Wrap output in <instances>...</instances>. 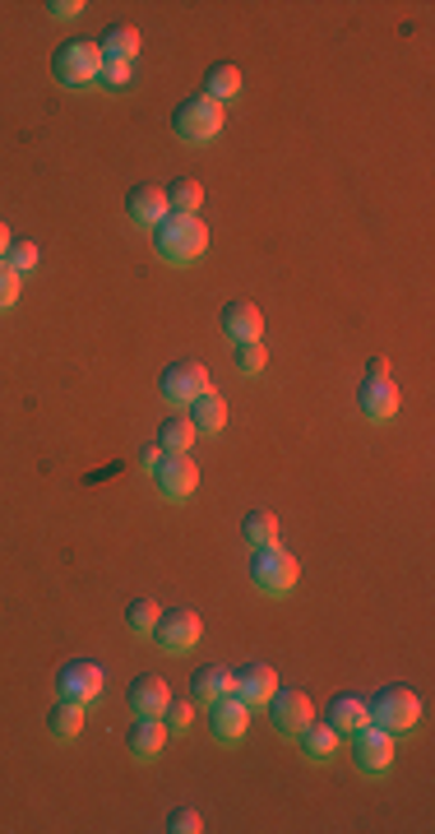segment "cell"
<instances>
[{"mask_svg":"<svg viewBox=\"0 0 435 834\" xmlns=\"http://www.w3.org/2000/svg\"><path fill=\"white\" fill-rule=\"evenodd\" d=\"M208 247V228L200 223V214H167L158 228H153V251L167 265H190L200 260Z\"/></svg>","mask_w":435,"mask_h":834,"instance_id":"1","label":"cell"},{"mask_svg":"<svg viewBox=\"0 0 435 834\" xmlns=\"http://www.w3.org/2000/svg\"><path fill=\"white\" fill-rule=\"evenodd\" d=\"M367 719L385 733H412L422 723V695L412 686H380L367 700Z\"/></svg>","mask_w":435,"mask_h":834,"instance_id":"2","label":"cell"},{"mask_svg":"<svg viewBox=\"0 0 435 834\" xmlns=\"http://www.w3.org/2000/svg\"><path fill=\"white\" fill-rule=\"evenodd\" d=\"M222 108L214 98H204V93H190L181 98L177 108H171V135L181 139V144H208V139H218L222 135Z\"/></svg>","mask_w":435,"mask_h":834,"instance_id":"3","label":"cell"},{"mask_svg":"<svg viewBox=\"0 0 435 834\" xmlns=\"http://www.w3.org/2000/svg\"><path fill=\"white\" fill-rule=\"evenodd\" d=\"M98 70H102V51L89 38H69L56 47V56H51V75H56V84H65V89H93Z\"/></svg>","mask_w":435,"mask_h":834,"instance_id":"4","label":"cell"},{"mask_svg":"<svg viewBox=\"0 0 435 834\" xmlns=\"http://www.w3.org/2000/svg\"><path fill=\"white\" fill-rule=\"evenodd\" d=\"M302 580V566H297V556L283 552L278 543L269 547H255L251 552V584L259 589V594H273V598H283L292 594V584Z\"/></svg>","mask_w":435,"mask_h":834,"instance_id":"5","label":"cell"},{"mask_svg":"<svg viewBox=\"0 0 435 834\" xmlns=\"http://www.w3.org/2000/svg\"><path fill=\"white\" fill-rule=\"evenodd\" d=\"M200 635H204V621H200V612H190V607H163V617H158V626H153V645H158L163 654H171V658H181V654H190L200 645Z\"/></svg>","mask_w":435,"mask_h":834,"instance_id":"6","label":"cell"},{"mask_svg":"<svg viewBox=\"0 0 435 834\" xmlns=\"http://www.w3.org/2000/svg\"><path fill=\"white\" fill-rule=\"evenodd\" d=\"M208 390V367L200 357H177V362H167L163 376H158V394L167 399L171 408H185L195 394Z\"/></svg>","mask_w":435,"mask_h":834,"instance_id":"7","label":"cell"},{"mask_svg":"<svg viewBox=\"0 0 435 834\" xmlns=\"http://www.w3.org/2000/svg\"><path fill=\"white\" fill-rule=\"evenodd\" d=\"M265 705H269L273 733H283V737H297L302 728L316 719V705H310V695H306L302 686H278Z\"/></svg>","mask_w":435,"mask_h":834,"instance_id":"8","label":"cell"},{"mask_svg":"<svg viewBox=\"0 0 435 834\" xmlns=\"http://www.w3.org/2000/svg\"><path fill=\"white\" fill-rule=\"evenodd\" d=\"M102 686H107V672H102L93 658H69L56 672V695L61 700H79V705H93Z\"/></svg>","mask_w":435,"mask_h":834,"instance_id":"9","label":"cell"},{"mask_svg":"<svg viewBox=\"0 0 435 834\" xmlns=\"http://www.w3.org/2000/svg\"><path fill=\"white\" fill-rule=\"evenodd\" d=\"M353 764L361 774H385L389 764H394V733H385V728H357L353 733Z\"/></svg>","mask_w":435,"mask_h":834,"instance_id":"10","label":"cell"},{"mask_svg":"<svg viewBox=\"0 0 435 834\" xmlns=\"http://www.w3.org/2000/svg\"><path fill=\"white\" fill-rule=\"evenodd\" d=\"M153 486L163 501H190L200 486V468L190 455H163V464L153 468Z\"/></svg>","mask_w":435,"mask_h":834,"instance_id":"11","label":"cell"},{"mask_svg":"<svg viewBox=\"0 0 435 834\" xmlns=\"http://www.w3.org/2000/svg\"><path fill=\"white\" fill-rule=\"evenodd\" d=\"M208 709V733H214L218 742H241L246 737V728H251V705L246 700H236V695H218L214 705H204Z\"/></svg>","mask_w":435,"mask_h":834,"instance_id":"12","label":"cell"},{"mask_svg":"<svg viewBox=\"0 0 435 834\" xmlns=\"http://www.w3.org/2000/svg\"><path fill=\"white\" fill-rule=\"evenodd\" d=\"M171 700V691L158 672H139L130 677V686H126V705H130V715L135 719H163V709Z\"/></svg>","mask_w":435,"mask_h":834,"instance_id":"13","label":"cell"},{"mask_svg":"<svg viewBox=\"0 0 435 834\" xmlns=\"http://www.w3.org/2000/svg\"><path fill=\"white\" fill-rule=\"evenodd\" d=\"M185 417H190V427H195V437H218V431L228 427V399L208 386L204 394H195L185 404Z\"/></svg>","mask_w":435,"mask_h":834,"instance_id":"14","label":"cell"},{"mask_svg":"<svg viewBox=\"0 0 435 834\" xmlns=\"http://www.w3.org/2000/svg\"><path fill=\"white\" fill-rule=\"evenodd\" d=\"M273 691H278V672L269 664H246V668L232 672V695H236V700H246L251 709L265 705Z\"/></svg>","mask_w":435,"mask_h":834,"instance_id":"15","label":"cell"},{"mask_svg":"<svg viewBox=\"0 0 435 834\" xmlns=\"http://www.w3.org/2000/svg\"><path fill=\"white\" fill-rule=\"evenodd\" d=\"M218 325H222V334H228L232 343L265 339V316H259V306H251V302H228V306H222V316H218Z\"/></svg>","mask_w":435,"mask_h":834,"instance_id":"16","label":"cell"},{"mask_svg":"<svg viewBox=\"0 0 435 834\" xmlns=\"http://www.w3.org/2000/svg\"><path fill=\"white\" fill-rule=\"evenodd\" d=\"M357 408H361V417H371V422H389L398 413V386L394 380H361Z\"/></svg>","mask_w":435,"mask_h":834,"instance_id":"17","label":"cell"},{"mask_svg":"<svg viewBox=\"0 0 435 834\" xmlns=\"http://www.w3.org/2000/svg\"><path fill=\"white\" fill-rule=\"evenodd\" d=\"M126 214L139 223V228H158V223L171 214L167 208V195H163V186H135L130 195H126Z\"/></svg>","mask_w":435,"mask_h":834,"instance_id":"18","label":"cell"},{"mask_svg":"<svg viewBox=\"0 0 435 834\" xmlns=\"http://www.w3.org/2000/svg\"><path fill=\"white\" fill-rule=\"evenodd\" d=\"M167 746V723L163 719H135L130 733H126V751L135 760H158Z\"/></svg>","mask_w":435,"mask_h":834,"instance_id":"19","label":"cell"},{"mask_svg":"<svg viewBox=\"0 0 435 834\" xmlns=\"http://www.w3.org/2000/svg\"><path fill=\"white\" fill-rule=\"evenodd\" d=\"M292 742H297V751H302L310 764H324V760H334V751H338V733H334V728H329V719H310V723H306V728H302V733L292 737Z\"/></svg>","mask_w":435,"mask_h":834,"instance_id":"20","label":"cell"},{"mask_svg":"<svg viewBox=\"0 0 435 834\" xmlns=\"http://www.w3.org/2000/svg\"><path fill=\"white\" fill-rule=\"evenodd\" d=\"M367 700H361L357 691H338L334 700H329V728H334L338 737H353L357 728H367Z\"/></svg>","mask_w":435,"mask_h":834,"instance_id":"21","label":"cell"},{"mask_svg":"<svg viewBox=\"0 0 435 834\" xmlns=\"http://www.w3.org/2000/svg\"><path fill=\"white\" fill-rule=\"evenodd\" d=\"M228 691H232V668L200 664L195 672H190V700L195 705H214L218 695H228Z\"/></svg>","mask_w":435,"mask_h":834,"instance_id":"22","label":"cell"},{"mask_svg":"<svg viewBox=\"0 0 435 834\" xmlns=\"http://www.w3.org/2000/svg\"><path fill=\"white\" fill-rule=\"evenodd\" d=\"M84 709H89V705L61 700V695H56V705H51V715H47V733L56 742H75L84 733Z\"/></svg>","mask_w":435,"mask_h":834,"instance_id":"23","label":"cell"},{"mask_svg":"<svg viewBox=\"0 0 435 834\" xmlns=\"http://www.w3.org/2000/svg\"><path fill=\"white\" fill-rule=\"evenodd\" d=\"M236 93H241V70L232 61H214L204 70V98H214L222 108V102H232Z\"/></svg>","mask_w":435,"mask_h":834,"instance_id":"24","label":"cell"},{"mask_svg":"<svg viewBox=\"0 0 435 834\" xmlns=\"http://www.w3.org/2000/svg\"><path fill=\"white\" fill-rule=\"evenodd\" d=\"M98 51H102V61H135L139 56V28L135 24H112L98 38Z\"/></svg>","mask_w":435,"mask_h":834,"instance_id":"25","label":"cell"},{"mask_svg":"<svg viewBox=\"0 0 435 834\" xmlns=\"http://www.w3.org/2000/svg\"><path fill=\"white\" fill-rule=\"evenodd\" d=\"M163 455H190V445H195V427H190V417H163L158 427V441Z\"/></svg>","mask_w":435,"mask_h":834,"instance_id":"26","label":"cell"},{"mask_svg":"<svg viewBox=\"0 0 435 834\" xmlns=\"http://www.w3.org/2000/svg\"><path fill=\"white\" fill-rule=\"evenodd\" d=\"M241 533H246L251 552H255V547H269V543H278V515L265 510V506H251L246 519H241Z\"/></svg>","mask_w":435,"mask_h":834,"instance_id":"27","label":"cell"},{"mask_svg":"<svg viewBox=\"0 0 435 834\" xmlns=\"http://www.w3.org/2000/svg\"><path fill=\"white\" fill-rule=\"evenodd\" d=\"M163 195H167V208H171V214H200L204 186H200L195 177H177L171 186H163Z\"/></svg>","mask_w":435,"mask_h":834,"instance_id":"28","label":"cell"},{"mask_svg":"<svg viewBox=\"0 0 435 834\" xmlns=\"http://www.w3.org/2000/svg\"><path fill=\"white\" fill-rule=\"evenodd\" d=\"M158 617H163V607L153 603V598H130V603H126V626H130L139 640H149V635H153Z\"/></svg>","mask_w":435,"mask_h":834,"instance_id":"29","label":"cell"},{"mask_svg":"<svg viewBox=\"0 0 435 834\" xmlns=\"http://www.w3.org/2000/svg\"><path fill=\"white\" fill-rule=\"evenodd\" d=\"M38 260H42V251H38V241H24V237H14L10 241V251H5V265L20 274V278H28L33 269H38Z\"/></svg>","mask_w":435,"mask_h":834,"instance_id":"30","label":"cell"},{"mask_svg":"<svg viewBox=\"0 0 435 834\" xmlns=\"http://www.w3.org/2000/svg\"><path fill=\"white\" fill-rule=\"evenodd\" d=\"M265 367H269V348H265V339L236 343V371H241V376H259Z\"/></svg>","mask_w":435,"mask_h":834,"instance_id":"31","label":"cell"},{"mask_svg":"<svg viewBox=\"0 0 435 834\" xmlns=\"http://www.w3.org/2000/svg\"><path fill=\"white\" fill-rule=\"evenodd\" d=\"M195 709H200V705L190 700V695H181V700H167V709H163V715H167V719H163L167 733H185V728L195 723Z\"/></svg>","mask_w":435,"mask_h":834,"instance_id":"32","label":"cell"},{"mask_svg":"<svg viewBox=\"0 0 435 834\" xmlns=\"http://www.w3.org/2000/svg\"><path fill=\"white\" fill-rule=\"evenodd\" d=\"M98 89H107V93L130 89V61H102V70H98Z\"/></svg>","mask_w":435,"mask_h":834,"instance_id":"33","label":"cell"},{"mask_svg":"<svg viewBox=\"0 0 435 834\" xmlns=\"http://www.w3.org/2000/svg\"><path fill=\"white\" fill-rule=\"evenodd\" d=\"M167 830H171V834H200L204 821H200V811H195V807H177V811L167 816Z\"/></svg>","mask_w":435,"mask_h":834,"instance_id":"34","label":"cell"},{"mask_svg":"<svg viewBox=\"0 0 435 834\" xmlns=\"http://www.w3.org/2000/svg\"><path fill=\"white\" fill-rule=\"evenodd\" d=\"M20 283H24V278L14 274L5 260H0V311H10L14 302H20Z\"/></svg>","mask_w":435,"mask_h":834,"instance_id":"35","label":"cell"},{"mask_svg":"<svg viewBox=\"0 0 435 834\" xmlns=\"http://www.w3.org/2000/svg\"><path fill=\"white\" fill-rule=\"evenodd\" d=\"M47 14H51V20H79L84 0H47Z\"/></svg>","mask_w":435,"mask_h":834,"instance_id":"36","label":"cell"},{"mask_svg":"<svg viewBox=\"0 0 435 834\" xmlns=\"http://www.w3.org/2000/svg\"><path fill=\"white\" fill-rule=\"evenodd\" d=\"M139 464H144L149 473H153V468L163 464V450H158V445H144V450H139Z\"/></svg>","mask_w":435,"mask_h":834,"instance_id":"37","label":"cell"},{"mask_svg":"<svg viewBox=\"0 0 435 834\" xmlns=\"http://www.w3.org/2000/svg\"><path fill=\"white\" fill-rule=\"evenodd\" d=\"M367 380H389V362H385V357H371V362H367Z\"/></svg>","mask_w":435,"mask_h":834,"instance_id":"38","label":"cell"},{"mask_svg":"<svg viewBox=\"0 0 435 834\" xmlns=\"http://www.w3.org/2000/svg\"><path fill=\"white\" fill-rule=\"evenodd\" d=\"M10 241H14V237H10V228H5V223H0V260H5V251H10Z\"/></svg>","mask_w":435,"mask_h":834,"instance_id":"39","label":"cell"}]
</instances>
